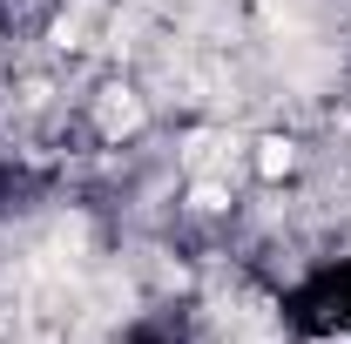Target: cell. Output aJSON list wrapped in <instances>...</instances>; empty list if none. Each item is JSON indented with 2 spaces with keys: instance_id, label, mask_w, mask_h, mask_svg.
Masks as SVG:
<instances>
[{
  "instance_id": "cell-1",
  "label": "cell",
  "mask_w": 351,
  "mask_h": 344,
  "mask_svg": "<svg viewBox=\"0 0 351 344\" xmlns=\"http://www.w3.org/2000/svg\"><path fill=\"white\" fill-rule=\"evenodd\" d=\"M135 122H142V108H135L129 95H122V88H115V101H108V108H101V129H108V135H122V129H135Z\"/></svg>"
},
{
  "instance_id": "cell-2",
  "label": "cell",
  "mask_w": 351,
  "mask_h": 344,
  "mask_svg": "<svg viewBox=\"0 0 351 344\" xmlns=\"http://www.w3.org/2000/svg\"><path fill=\"white\" fill-rule=\"evenodd\" d=\"M257 169L263 175H284V169H291V142H263V149H257Z\"/></svg>"
},
{
  "instance_id": "cell-3",
  "label": "cell",
  "mask_w": 351,
  "mask_h": 344,
  "mask_svg": "<svg viewBox=\"0 0 351 344\" xmlns=\"http://www.w3.org/2000/svg\"><path fill=\"white\" fill-rule=\"evenodd\" d=\"M230 196H223V182H196V210H223Z\"/></svg>"
}]
</instances>
